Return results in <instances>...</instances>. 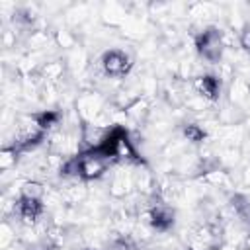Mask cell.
I'll return each instance as SVG.
<instances>
[{
  "label": "cell",
  "mask_w": 250,
  "mask_h": 250,
  "mask_svg": "<svg viewBox=\"0 0 250 250\" xmlns=\"http://www.w3.org/2000/svg\"><path fill=\"white\" fill-rule=\"evenodd\" d=\"M195 47L201 59H205L209 64H219L223 57V31L217 27H207L199 35H195Z\"/></svg>",
  "instance_id": "cell-1"
},
{
  "label": "cell",
  "mask_w": 250,
  "mask_h": 250,
  "mask_svg": "<svg viewBox=\"0 0 250 250\" xmlns=\"http://www.w3.org/2000/svg\"><path fill=\"white\" fill-rule=\"evenodd\" d=\"M109 158L102 156L98 150H84L78 154V178L82 180H98L107 172Z\"/></svg>",
  "instance_id": "cell-2"
},
{
  "label": "cell",
  "mask_w": 250,
  "mask_h": 250,
  "mask_svg": "<svg viewBox=\"0 0 250 250\" xmlns=\"http://www.w3.org/2000/svg\"><path fill=\"white\" fill-rule=\"evenodd\" d=\"M100 66H102V72L109 78H123L129 74L131 66H133V61L131 57L121 51V49H109L102 55L100 59Z\"/></svg>",
  "instance_id": "cell-3"
},
{
  "label": "cell",
  "mask_w": 250,
  "mask_h": 250,
  "mask_svg": "<svg viewBox=\"0 0 250 250\" xmlns=\"http://www.w3.org/2000/svg\"><path fill=\"white\" fill-rule=\"evenodd\" d=\"M191 86L197 92V96L201 100H205V102H211L213 104L221 96V80H219L217 74H199V76H193Z\"/></svg>",
  "instance_id": "cell-4"
},
{
  "label": "cell",
  "mask_w": 250,
  "mask_h": 250,
  "mask_svg": "<svg viewBox=\"0 0 250 250\" xmlns=\"http://www.w3.org/2000/svg\"><path fill=\"white\" fill-rule=\"evenodd\" d=\"M76 107H78V113L84 119V123H92L104 111V102L98 98L96 92H90V94H86L78 100Z\"/></svg>",
  "instance_id": "cell-5"
},
{
  "label": "cell",
  "mask_w": 250,
  "mask_h": 250,
  "mask_svg": "<svg viewBox=\"0 0 250 250\" xmlns=\"http://www.w3.org/2000/svg\"><path fill=\"white\" fill-rule=\"evenodd\" d=\"M133 184H135L137 193L145 197H150L156 193V180L146 166H141V164L137 166V170L133 172Z\"/></svg>",
  "instance_id": "cell-6"
},
{
  "label": "cell",
  "mask_w": 250,
  "mask_h": 250,
  "mask_svg": "<svg viewBox=\"0 0 250 250\" xmlns=\"http://www.w3.org/2000/svg\"><path fill=\"white\" fill-rule=\"evenodd\" d=\"M125 119L133 121V123H145V119L150 113V100L146 96H139L137 100H133L125 109Z\"/></svg>",
  "instance_id": "cell-7"
},
{
  "label": "cell",
  "mask_w": 250,
  "mask_h": 250,
  "mask_svg": "<svg viewBox=\"0 0 250 250\" xmlns=\"http://www.w3.org/2000/svg\"><path fill=\"white\" fill-rule=\"evenodd\" d=\"M131 188H135L133 174H127L125 176V172H117L111 178V182H109V195L113 199H125V197H129Z\"/></svg>",
  "instance_id": "cell-8"
},
{
  "label": "cell",
  "mask_w": 250,
  "mask_h": 250,
  "mask_svg": "<svg viewBox=\"0 0 250 250\" xmlns=\"http://www.w3.org/2000/svg\"><path fill=\"white\" fill-rule=\"evenodd\" d=\"M250 98V84L242 76H234L229 86V100L230 104H242Z\"/></svg>",
  "instance_id": "cell-9"
},
{
  "label": "cell",
  "mask_w": 250,
  "mask_h": 250,
  "mask_svg": "<svg viewBox=\"0 0 250 250\" xmlns=\"http://www.w3.org/2000/svg\"><path fill=\"white\" fill-rule=\"evenodd\" d=\"M64 68H66V64L62 61H49L43 66H39L37 74L43 82H61V78L64 74Z\"/></svg>",
  "instance_id": "cell-10"
},
{
  "label": "cell",
  "mask_w": 250,
  "mask_h": 250,
  "mask_svg": "<svg viewBox=\"0 0 250 250\" xmlns=\"http://www.w3.org/2000/svg\"><path fill=\"white\" fill-rule=\"evenodd\" d=\"M31 117H33V121H35L43 131H49V129H53V127H57V125L61 123L62 113L57 111V109H43V111L33 113Z\"/></svg>",
  "instance_id": "cell-11"
},
{
  "label": "cell",
  "mask_w": 250,
  "mask_h": 250,
  "mask_svg": "<svg viewBox=\"0 0 250 250\" xmlns=\"http://www.w3.org/2000/svg\"><path fill=\"white\" fill-rule=\"evenodd\" d=\"M20 197L23 199H35V201H41L45 197V186L37 180H25L20 188Z\"/></svg>",
  "instance_id": "cell-12"
},
{
  "label": "cell",
  "mask_w": 250,
  "mask_h": 250,
  "mask_svg": "<svg viewBox=\"0 0 250 250\" xmlns=\"http://www.w3.org/2000/svg\"><path fill=\"white\" fill-rule=\"evenodd\" d=\"M61 195L66 203H82L88 197V188L82 182L80 184H70L61 191Z\"/></svg>",
  "instance_id": "cell-13"
},
{
  "label": "cell",
  "mask_w": 250,
  "mask_h": 250,
  "mask_svg": "<svg viewBox=\"0 0 250 250\" xmlns=\"http://www.w3.org/2000/svg\"><path fill=\"white\" fill-rule=\"evenodd\" d=\"M184 137L188 143H193V145L203 143L205 141V129L199 127L197 123H186L184 125Z\"/></svg>",
  "instance_id": "cell-14"
},
{
  "label": "cell",
  "mask_w": 250,
  "mask_h": 250,
  "mask_svg": "<svg viewBox=\"0 0 250 250\" xmlns=\"http://www.w3.org/2000/svg\"><path fill=\"white\" fill-rule=\"evenodd\" d=\"M201 178H203V182H205V184L215 186V188H225V186L229 184V174H227L223 168L213 170V172H207V174H205V176H201Z\"/></svg>",
  "instance_id": "cell-15"
},
{
  "label": "cell",
  "mask_w": 250,
  "mask_h": 250,
  "mask_svg": "<svg viewBox=\"0 0 250 250\" xmlns=\"http://www.w3.org/2000/svg\"><path fill=\"white\" fill-rule=\"evenodd\" d=\"M20 152L14 148V146H4L2 152H0V168L4 172H8V168L16 166V160H18Z\"/></svg>",
  "instance_id": "cell-16"
},
{
  "label": "cell",
  "mask_w": 250,
  "mask_h": 250,
  "mask_svg": "<svg viewBox=\"0 0 250 250\" xmlns=\"http://www.w3.org/2000/svg\"><path fill=\"white\" fill-rule=\"evenodd\" d=\"M240 148L236 146L234 148V145H229L227 148H223V152H221V156H219V162L221 164H225V166H232V164H236L238 160H240Z\"/></svg>",
  "instance_id": "cell-17"
},
{
  "label": "cell",
  "mask_w": 250,
  "mask_h": 250,
  "mask_svg": "<svg viewBox=\"0 0 250 250\" xmlns=\"http://www.w3.org/2000/svg\"><path fill=\"white\" fill-rule=\"evenodd\" d=\"M55 41H57V45L62 47V49H72V47L76 45V35H74L72 31L59 29V31L55 33Z\"/></svg>",
  "instance_id": "cell-18"
},
{
  "label": "cell",
  "mask_w": 250,
  "mask_h": 250,
  "mask_svg": "<svg viewBox=\"0 0 250 250\" xmlns=\"http://www.w3.org/2000/svg\"><path fill=\"white\" fill-rule=\"evenodd\" d=\"M14 240H16V232L10 229L8 221H4V225H2V240H0V246H2V248H8Z\"/></svg>",
  "instance_id": "cell-19"
},
{
  "label": "cell",
  "mask_w": 250,
  "mask_h": 250,
  "mask_svg": "<svg viewBox=\"0 0 250 250\" xmlns=\"http://www.w3.org/2000/svg\"><path fill=\"white\" fill-rule=\"evenodd\" d=\"M238 41H240V47L250 51V25H244L238 33Z\"/></svg>",
  "instance_id": "cell-20"
},
{
  "label": "cell",
  "mask_w": 250,
  "mask_h": 250,
  "mask_svg": "<svg viewBox=\"0 0 250 250\" xmlns=\"http://www.w3.org/2000/svg\"><path fill=\"white\" fill-rule=\"evenodd\" d=\"M2 45L8 49V47H14L16 45V31H4L2 33Z\"/></svg>",
  "instance_id": "cell-21"
},
{
  "label": "cell",
  "mask_w": 250,
  "mask_h": 250,
  "mask_svg": "<svg viewBox=\"0 0 250 250\" xmlns=\"http://www.w3.org/2000/svg\"><path fill=\"white\" fill-rule=\"evenodd\" d=\"M242 186L244 188H250V162L244 166V170H242Z\"/></svg>",
  "instance_id": "cell-22"
},
{
  "label": "cell",
  "mask_w": 250,
  "mask_h": 250,
  "mask_svg": "<svg viewBox=\"0 0 250 250\" xmlns=\"http://www.w3.org/2000/svg\"><path fill=\"white\" fill-rule=\"evenodd\" d=\"M240 250H250V234H246L244 242H242V248Z\"/></svg>",
  "instance_id": "cell-23"
}]
</instances>
